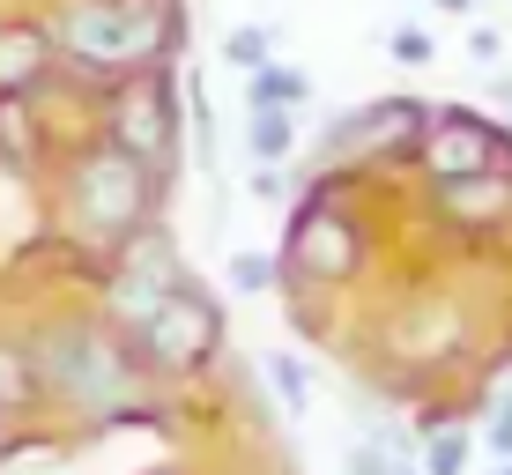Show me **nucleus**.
<instances>
[{"label":"nucleus","mask_w":512,"mask_h":475,"mask_svg":"<svg viewBox=\"0 0 512 475\" xmlns=\"http://www.w3.org/2000/svg\"><path fill=\"white\" fill-rule=\"evenodd\" d=\"M245 82H253V90H245L253 104H305V97H312V82L297 75V67H275V60H268V67H253Z\"/></svg>","instance_id":"15"},{"label":"nucleus","mask_w":512,"mask_h":475,"mask_svg":"<svg viewBox=\"0 0 512 475\" xmlns=\"http://www.w3.org/2000/svg\"><path fill=\"white\" fill-rule=\"evenodd\" d=\"M268 52H275V30H260V23H238L231 38H223V60H231L238 75H253V67H268Z\"/></svg>","instance_id":"16"},{"label":"nucleus","mask_w":512,"mask_h":475,"mask_svg":"<svg viewBox=\"0 0 512 475\" xmlns=\"http://www.w3.org/2000/svg\"><path fill=\"white\" fill-rule=\"evenodd\" d=\"M30 364H38V386L52 401L97 416V424L134 416L141 401H149V379H141L134 342L119 327H104V320H60V327H45L38 342H30Z\"/></svg>","instance_id":"1"},{"label":"nucleus","mask_w":512,"mask_h":475,"mask_svg":"<svg viewBox=\"0 0 512 475\" xmlns=\"http://www.w3.org/2000/svg\"><path fill=\"white\" fill-rule=\"evenodd\" d=\"M386 52H394V60H401V67H431V52H438V45H431V30H416V23H401V30H394V38H386Z\"/></svg>","instance_id":"18"},{"label":"nucleus","mask_w":512,"mask_h":475,"mask_svg":"<svg viewBox=\"0 0 512 475\" xmlns=\"http://www.w3.org/2000/svg\"><path fill=\"white\" fill-rule=\"evenodd\" d=\"M179 283V260H171L164 231H134L119 245V268H112V290H104V312H112V327H141L156 305H164V290Z\"/></svg>","instance_id":"6"},{"label":"nucleus","mask_w":512,"mask_h":475,"mask_svg":"<svg viewBox=\"0 0 512 475\" xmlns=\"http://www.w3.org/2000/svg\"><path fill=\"white\" fill-rule=\"evenodd\" d=\"M216 349H223V305L201 283H171L164 305L134 327V357L149 364V372H164V379L201 372Z\"/></svg>","instance_id":"4"},{"label":"nucleus","mask_w":512,"mask_h":475,"mask_svg":"<svg viewBox=\"0 0 512 475\" xmlns=\"http://www.w3.org/2000/svg\"><path fill=\"white\" fill-rule=\"evenodd\" d=\"M104 142H119L127 156H141L149 171H171L179 119H171V82L156 75V67L112 75V97H104Z\"/></svg>","instance_id":"5"},{"label":"nucleus","mask_w":512,"mask_h":475,"mask_svg":"<svg viewBox=\"0 0 512 475\" xmlns=\"http://www.w3.org/2000/svg\"><path fill=\"white\" fill-rule=\"evenodd\" d=\"M38 364H30V349H8L0 342V409H23V401H38Z\"/></svg>","instance_id":"14"},{"label":"nucleus","mask_w":512,"mask_h":475,"mask_svg":"<svg viewBox=\"0 0 512 475\" xmlns=\"http://www.w3.org/2000/svg\"><path fill=\"white\" fill-rule=\"evenodd\" d=\"M30 156H38V142H30L23 97H0V164H8V171H30Z\"/></svg>","instance_id":"13"},{"label":"nucleus","mask_w":512,"mask_h":475,"mask_svg":"<svg viewBox=\"0 0 512 475\" xmlns=\"http://www.w3.org/2000/svg\"><path fill=\"white\" fill-rule=\"evenodd\" d=\"M498 104H505V112H512V75H498Z\"/></svg>","instance_id":"23"},{"label":"nucleus","mask_w":512,"mask_h":475,"mask_svg":"<svg viewBox=\"0 0 512 475\" xmlns=\"http://www.w3.org/2000/svg\"><path fill=\"white\" fill-rule=\"evenodd\" d=\"M149 208H156V171L141 156H127L119 142H97L67 164V231L82 245L119 253L149 223Z\"/></svg>","instance_id":"2"},{"label":"nucleus","mask_w":512,"mask_h":475,"mask_svg":"<svg viewBox=\"0 0 512 475\" xmlns=\"http://www.w3.org/2000/svg\"><path fill=\"white\" fill-rule=\"evenodd\" d=\"M52 52L60 38L45 23H0V97H30L52 75Z\"/></svg>","instance_id":"9"},{"label":"nucleus","mask_w":512,"mask_h":475,"mask_svg":"<svg viewBox=\"0 0 512 475\" xmlns=\"http://www.w3.org/2000/svg\"><path fill=\"white\" fill-rule=\"evenodd\" d=\"M282 193H290L282 164H260V171H253V201H282Z\"/></svg>","instance_id":"21"},{"label":"nucleus","mask_w":512,"mask_h":475,"mask_svg":"<svg viewBox=\"0 0 512 475\" xmlns=\"http://www.w3.org/2000/svg\"><path fill=\"white\" fill-rule=\"evenodd\" d=\"M394 475H423V468H409V461H394Z\"/></svg>","instance_id":"24"},{"label":"nucleus","mask_w":512,"mask_h":475,"mask_svg":"<svg viewBox=\"0 0 512 475\" xmlns=\"http://www.w3.org/2000/svg\"><path fill=\"white\" fill-rule=\"evenodd\" d=\"M483 446L498 453V461H512V401H498V409H490V424H483Z\"/></svg>","instance_id":"20"},{"label":"nucleus","mask_w":512,"mask_h":475,"mask_svg":"<svg viewBox=\"0 0 512 475\" xmlns=\"http://www.w3.org/2000/svg\"><path fill=\"white\" fill-rule=\"evenodd\" d=\"M260 372H268L275 401H282V416H305V409H312V379H305V364H297L290 349H275V357H260Z\"/></svg>","instance_id":"11"},{"label":"nucleus","mask_w":512,"mask_h":475,"mask_svg":"<svg viewBox=\"0 0 512 475\" xmlns=\"http://www.w3.org/2000/svg\"><path fill=\"white\" fill-rule=\"evenodd\" d=\"M364 260V231L342 216V208H305L290 238V268L312 275V283H342L349 268Z\"/></svg>","instance_id":"8"},{"label":"nucleus","mask_w":512,"mask_h":475,"mask_svg":"<svg viewBox=\"0 0 512 475\" xmlns=\"http://www.w3.org/2000/svg\"><path fill=\"white\" fill-rule=\"evenodd\" d=\"M52 38L90 75H127V67H149L156 45L171 38V8L164 0H75Z\"/></svg>","instance_id":"3"},{"label":"nucleus","mask_w":512,"mask_h":475,"mask_svg":"<svg viewBox=\"0 0 512 475\" xmlns=\"http://www.w3.org/2000/svg\"><path fill=\"white\" fill-rule=\"evenodd\" d=\"M223 275H231V290L260 297V290L275 283V260H268V253H231V260H223Z\"/></svg>","instance_id":"17"},{"label":"nucleus","mask_w":512,"mask_h":475,"mask_svg":"<svg viewBox=\"0 0 512 475\" xmlns=\"http://www.w3.org/2000/svg\"><path fill=\"white\" fill-rule=\"evenodd\" d=\"M394 461H401V453H386L379 438H357V446H349V461H342V468H349V475H394Z\"/></svg>","instance_id":"19"},{"label":"nucleus","mask_w":512,"mask_h":475,"mask_svg":"<svg viewBox=\"0 0 512 475\" xmlns=\"http://www.w3.org/2000/svg\"><path fill=\"white\" fill-rule=\"evenodd\" d=\"M423 171H431L438 186H468V179H490L498 171V134L483 127L475 112H438L431 127H423Z\"/></svg>","instance_id":"7"},{"label":"nucleus","mask_w":512,"mask_h":475,"mask_svg":"<svg viewBox=\"0 0 512 475\" xmlns=\"http://www.w3.org/2000/svg\"><path fill=\"white\" fill-rule=\"evenodd\" d=\"M245 149H253V164H290L297 156V104H253Z\"/></svg>","instance_id":"10"},{"label":"nucleus","mask_w":512,"mask_h":475,"mask_svg":"<svg viewBox=\"0 0 512 475\" xmlns=\"http://www.w3.org/2000/svg\"><path fill=\"white\" fill-rule=\"evenodd\" d=\"M468 461H475V438L461 424H438L423 438V475H468Z\"/></svg>","instance_id":"12"},{"label":"nucleus","mask_w":512,"mask_h":475,"mask_svg":"<svg viewBox=\"0 0 512 475\" xmlns=\"http://www.w3.org/2000/svg\"><path fill=\"white\" fill-rule=\"evenodd\" d=\"M468 52H475V60H498L505 45H498V30H475V38H468Z\"/></svg>","instance_id":"22"}]
</instances>
